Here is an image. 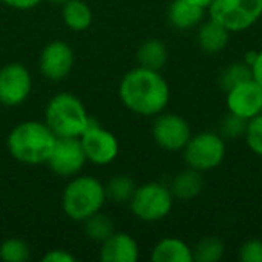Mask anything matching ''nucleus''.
<instances>
[{
	"label": "nucleus",
	"mask_w": 262,
	"mask_h": 262,
	"mask_svg": "<svg viewBox=\"0 0 262 262\" xmlns=\"http://www.w3.org/2000/svg\"><path fill=\"white\" fill-rule=\"evenodd\" d=\"M209 14L229 32H241L261 18L262 0H212Z\"/></svg>",
	"instance_id": "nucleus-5"
},
{
	"label": "nucleus",
	"mask_w": 262,
	"mask_h": 262,
	"mask_svg": "<svg viewBox=\"0 0 262 262\" xmlns=\"http://www.w3.org/2000/svg\"><path fill=\"white\" fill-rule=\"evenodd\" d=\"M137 186L134 180L127 175H115L107 181L104 186V193L106 200H111L115 204H124L129 203Z\"/></svg>",
	"instance_id": "nucleus-21"
},
{
	"label": "nucleus",
	"mask_w": 262,
	"mask_h": 262,
	"mask_svg": "<svg viewBox=\"0 0 262 262\" xmlns=\"http://www.w3.org/2000/svg\"><path fill=\"white\" fill-rule=\"evenodd\" d=\"M49 2H52V3H64V2H68V0H49Z\"/></svg>",
	"instance_id": "nucleus-33"
},
{
	"label": "nucleus",
	"mask_w": 262,
	"mask_h": 262,
	"mask_svg": "<svg viewBox=\"0 0 262 262\" xmlns=\"http://www.w3.org/2000/svg\"><path fill=\"white\" fill-rule=\"evenodd\" d=\"M152 261L155 262H192V249L178 238L161 239L152 252Z\"/></svg>",
	"instance_id": "nucleus-16"
},
{
	"label": "nucleus",
	"mask_w": 262,
	"mask_h": 262,
	"mask_svg": "<svg viewBox=\"0 0 262 262\" xmlns=\"http://www.w3.org/2000/svg\"><path fill=\"white\" fill-rule=\"evenodd\" d=\"M32 89L29 71L21 63H8L0 69V103L3 106H20Z\"/></svg>",
	"instance_id": "nucleus-10"
},
{
	"label": "nucleus",
	"mask_w": 262,
	"mask_h": 262,
	"mask_svg": "<svg viewBox=\"0 0 262 262\" xmlns=\"http://www.w3.org/2000/svg\"><path fill=\"white\" fill-rule=\"evenodd\" d=\"M250 68H252V77H253V80L262 88V51H259L256 54V58H255V61L252 63Z\"/></svg>",
	"instance_id": "nucleus-31"
},
{
	"label": "nucleus",
	"mask_w": 262,
	"mask_h": 262,
	"mask_svg": "<svg viewBox=\"0 0 262 262\" xmlns=\"http://www.w3.org/2000/svg\"><path fill=\"white\" fill-rule=\"evenodd\" d=\"M137 60L141 68L161 71L167 61V48L158 38H149L138 48Z\"/></svg>",
	"instance_id": "nucleus-20"
},
{
	"label": "nucleus",
	"mask_w": 262,
	"mask_h": 262,
	"mask_svg": "<svg viewBox=\"0 0 262 262\" xmlns=\"http://www.w3.org/2000/svg\"><path fill=\"white\" fill-rule=\"evenodd\" d=\"M0 2H3V0H0Z\"/></svg>",
	"instance_id": "nucleus-34"
},
{
	"label": "nucleus",
	"mask_w": 262,
	"mask_h": 262,
	"mask_svg": "<svg viewBox=\"0 0 262 262\" xmlns=\"http://www.w3.org/2000/svg\"><path fill=\"white\" fill-rule=\"evenodd\" d=\"M104 201V186L89 175L72 178L61 195L63 212L74 221H84L91 215L100 212Z\"/></svg>",
	"instance_id": "nucleus-4"
},
{
	"label": "nucleus",
	"mask_w": 262,
	"mask_h": 262,
	"mask_svg": "<svg viewBox=\"0 0 262 262\" xmlns=\"http://www.w3.org/2000/svg\"><path fill=\"white\" fill-rule=\"evenodd\" d=\"M203 187H204V180L201 177V172L189 167V169L180 172L178 175H175V178L172 180V184H170V192H172L173 198L187 201V200L198 196L201 193Z\"/></svg>",
	"instance_id": "nucleus-17"
},
{
	"label": "nucleus",
	"mask_w": 262,
	"mask_h": 262,
	"mask_svg": "<svg viewBox=\"0 0 262 262\" xmlns=\"http://www.w3.org/2000/svg\"><path fill=\"white\" fill-rule=\"evenodd\" d=\"M246 126H247V120L229 112L223 121H221V137L226 138H238L239 135H244L246 132Z\"/></svg>",
	"instance_id": "nucleus-27"
},
{
	"label": "nucleus",
	"mask_w": 262,
	"mask_h": 262,
	"mask_svg": "<svg viewBox=\"0 0 262 262\" xmlns=\"http://www.w3.org/2000/svg\"><path fill=\"white\" fill-rule=\"evenodd\" d=\"M189 2L193 5H198L201 8H209V5L212 3V0H189Z\"/></svg>",
	"instance_id": "nucleus-32"
},
{
	"label": "nucleus",
	"mask_w": 262,
	"mask_h": 262,
	"mask_svg": "<svg viewBox=\"0 0 262 262\" xmlns=\"http://www.w3.org/2000/svg\"><path fill=\"white\" fill-rule=\"evenodd\" d=\"M84 233L94 243H103L114 233V223L109 216L97 212L86 218L84 221Z\"/></svg>",
	"instance_id": "nucleus-22"
},
{
	"label": "nucleus",
	"mask_w": 262,
	"mask_h": 262,
	"mask_svg": "<svg viewBox=\"0 0 262 262\" xmlns=\"http://www.w3.org/2000/svg\"><path fill=\"white\" fill-rule=\"evenodd\" d=\"M253 78L252 77V68L247 63H233L230 64L220 77V84L221 88L227 92L232 88Z\"/></svg>",
	"instance_id": "nucleus-24"
},
{
	"label": "nucleus",
	"mask_w": 262,
	"mask_h": 262,
	"mask_svg": "<svg viewBox=\"0 0 262 262\" xmlns=\"http://www.w3.org/2000/svg\"><path fill=\"white\" fill-rule=\"evenodd\" d=\"M9 8L18 9V11H28L40 5L41 0H3Z\"/></svg>",
	"instance_id": "nucleus-30"
},
{
	"label": "nucleus",
	"mask_w": 262,
	"mask_h": 262,
	"mask_svg": "<svg viewBox=\"0 0 262 262\" xmlns=\"http://www.w3.org/2000/svg\"><path fill=\"white\" fill-rule=\"evenodd\" d=\"M227 107L229 112L250 120L262 114V88L253 80H247L230 91H227Z\"/></svg>",
	"instance_id": "nucleus-13"
},
{
	"label": "nucleus",
	"mask_w": 262,
	"mask_h": 262,
	"mask_svg": "<svg viewBox=\"0 0 262 262\" xmlns=\"http://www.w3.org/2000/svg\"><path fill=\"white\" fill-rule=\"evenodd\" d=\"M244 137H246V143L249 149L253 154L262 157V114L247 121Z\"/></svg>",
	"instance_id": "nucleus-26"
},
{
	"label": "nucleus",
	"mask_w": 262,
	"mask_h": 262,
	"mask_svg": "<svg viewBox=\"0 0 262 262\" xmlns=\"http://www.w3.org/2000/svg\"><path fill=\"white\" fill-rule=\"evenodd\" d=\"M61 17L64 25L75 32L86 31L92 23V11L89 5L83 0L64 2L61 9Z\"/></svg>",
	"instance_id": "nucleus-19"
},
{
	"label": "nucleus",
	"mask_w": 262,
	"mask_h": 262,
	"mask_svg": "<svg viewBox=\"0 0 262 262\" xmlns=\"http://www.w3.org/2000/svg\"><path fill=\"white\" fill-rule=\"evenodd\" d=\"M192 252H193V261L216 262L224 256L226 247L220 238L209 236L201 239Z\"/></svg>",
	"instance_id": "nucleus-23"
},
{
	"label": "nucleus",
	"mask_w": 262,
	"mask_h": 262,
	"mask_svg": "<svg viewBox=\"0 0 262 262\" xmlns=\"http://www.w3.org/2000/svg\"><path fill=\"white\" fill-rule=\"evenodd\" d=\"M138 255V244L129 233L114 232L101 243L100 259L103 262H135Z\"/></svg>",
	"instance_id": "nucleus-14"
},
{
	"label": "nucleus",
	"mask_w": 262,
	"mask_h": 262,
	"mask_svg": "<svg viewBox=\"0 0 262 262\" xmlns=\"http://www.w3.org/2000/svg\"><path fill=\"white\" fill-rule=\"evenodd\" d=\"M169 21L177 29H190L196 26L204 15V8L190 3L189 0H173L169 6Z\"/></svg>",
	"instance_id": "nucleus-15"
},
{
	"label": "nucleus",
	"mask_w": 262,
	"mask_h": 262,
	"mask_svg": "<svg viewBox=\"0 0 262 262\" xmlns=\"http://www.w3.org/2000/svg\"><path fill=\"white\" fill-rule=\"evenodd\" d=\"M152 135L155 143L169 152L183 150L192 137L189 123L177 114H158L152 126Z\"/></svg>",
	"instance_id": "nucleus-11"
},
{
	"label": "nucleus",
	"mask_w": 262,
	"mask_h": 262,
	"mask_svg": "<svg viewBox=\"0 0 262 262\" xmlns=\"http://www.w3.org/2000/svg\"><path fill=\"white\" fill-rule=\"evenodd\" d=\"M91 121L81 100L68 92L54 95L45 109V123L57 138H80Z\"/></svg>",
	"instance_id": "nucleus-3"
},
{
	"label": "nucleus",
	"mask_w": 262,
	"mask_h": 262,
	"mask_svg": "<svg viewBox=\"0 0 262 262\" xmlns=\"http://www.w3.org/2000/svg\"><path fill=\"white\" fill-rule=\"evenodd\" d=\"M132 213L141 221H160L166 218L173 206V195L161 183H147L135 189L129 201Z\"/></svg>",
	"instance_id": "nucleus-6"
},
{
	"label": "nucleus",
	"mask_w": 262,
	"mask_h": 262,
	"mask_svg": "<svg viewBox=\"0 0 262 262\" xmlns=\"http://www.w3.org/2000/svg\"><path fill=\"white\" fill-rule=\"evenodd\" d=\"M74 61L75 57L72 48L61 40H54L43 48L40 54L38 66H40V72L48 80L61 81L71 74L74 68Z\"/></svg>",
	"instance_id": "nucleus-12"
},
{
	"label": "nucleus",
	"mask_w": 262,
	"mask_h": 262,
	"mask_svg": "<svg viewBox=\"0 0 262 262\" xmlns=\"http://www.w3.org/2000/svg\"><path fill=\"white\" fill-rule=\"evenodd\" d=\"M183 157L190 169L206 172L218 167L226 157V141L213 132H203L190 137L183 149Z\"/></svg>",
	"instance_id": "nucleus-7"
},
{
	"label": "nucleus",
	"mask_w": 262,
	"mask_h": 262,
	"mask_svg": "<svg viewBox=\"0 0 262 262\" xmlns=\"http://www.w3.org/2000/svg\"><path fill=\"white\" fill-rule=\"evenodd\" d=\"M86 161L80 138H57L46 164L55 175L71 178L80 173Z\"/></svg>",
	"instance_id": "nucleus-9"
},
{
	"label": "nucleus",
	"mask_w": 262,
	"mask_h": 262,
	"mask_svg": "<svg viewBox=\"0 0 262 262\" xmlns=\"http://www.w3.org/2000/svg\"><path fill=\"white\" fill-rule=\"evenodd\" d=\"M55 134L46 123L23 121L12 127L8 135L6 146L12 158L23 164H46L55 144Z\"/></svg>",
	"instance_id": "nucleus-2"
},
{
	"label": "nucleus",
	"mask_w": 262,
	"mask_h": 262,
	"mask_svg": "<svg viewBox=\"0 0 262 262\" xmlns=\"http://www.w3.org/2000/svg\"><path fill=\"white\" fill-rule=\"evenodd\" d=\"M0 259L5 262H25L29 259V247L25 241L11 238L0 246Z\"/></svg>",
	"instance_id": "nucleus-25"
},
{
	"label": "nucleus",
	"mask_w": 262,
	"mask_h": 262,
	"mask_svg": "<svg viewBox=\"0 0 262 262\" xmlns=\"http://www.w3.org/2000/svg\"><path fill=\"white\" fill-rule=\"evenodd\" d=\"M239 259L243 262H262V241L249 239L239 250Z\"/></svg>",
	"instance_id": "nucleus-28"
},
{
	"label": "nucleus",
	"mask_w": 262,
	"mask_h": 262,
	"mask_svg": "<svg viewBox=\"0 0 262 262\" xmlns=\"http://www.w3.org/2000/svg\"><path fill=\"white\" fill-rule=\"evenodd\" d=\"M229 31L215 20H209L198 29V45L209 54L221 52L229 43Z\"/></svg>",
	"instance_id": "nucleus-18"
},
{
	"label": "nucleus",
	"mask_w": 262,
	"mask_h": 262,
	"mask_svg": "<svg viewBox=\"0 0 262 262\" xmlns=\"http://www.w3.org/2000/svg\"><path fill=\"white\" fill-rule=\"evenodd\" d=\"M80 143L86 160L95 166L111 164L118 155V140L117 137L97 124L94 120L88 126V129L81 134Z\"/></svg>",
	"instance_id": "nucleus-8"
},
{
	"label": "nucleus",
	"mask_w": 262,
	"mask_h": 262,
	"mask_svg": "<svg viewBox=\"0 0 262 262\" xmlns=\"http://www.w3.org/2000/svg\"><path fill=\"white\" fill-rule=\"evenodd\" d=\"M121 103L134 114L154 117L161 114L170 98L167 81L160 71L135 68L129 71L118 88Z\"/></svg>",
	"instance_id": "nucleus-1"
},
{
	"label": "nucleus",
	"mask_w": 262,
	"mask_h": 262,
	"mask_svg": "<svg viewBox=\"0 0 262 262\" xmlns=\"http://www.w3.org/2000/svg\"><path fill=\"white\" fill-rule=\"evenodd\" d=\"M43 262H75V256L66 250H51L43 256Z\"/></svg>",
	"instance_id": "nucleus-29"
}]
</instances>
